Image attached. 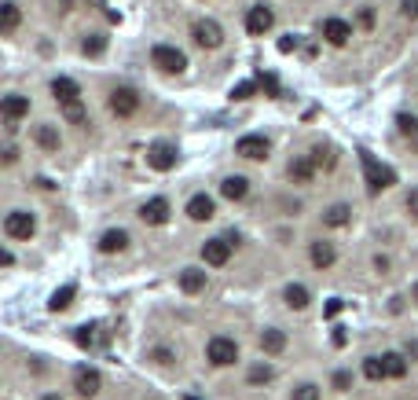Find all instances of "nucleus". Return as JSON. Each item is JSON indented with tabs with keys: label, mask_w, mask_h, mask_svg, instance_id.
<instances>
[{
	"label": "nucleus",
	"mask_w": 418,
	"mask_h": 400,
	"mask_svg": "<svg viewBox=\"0 0 418 400\" xmlns=\"http://www.w3.org/2000/svg\"><path fill=\"white\" fill-rule=\"evenodd\" d=\"M334 247H331V242H312V265H316V268H331L334 265Z\"/></svg>",
	"instance_id": "obj_26"
},
{
	"label": "nucleus",
	"mask_w": 418,
	"mask_h": 400,
	"mask_svg": "<svg viewBox=\"0 0 418 400\" xmlns=\"http://www.w3.org/2000/svg\"><path fill=\"white\" fill-rule=\"evenodd\" d=\"M51 96H56L59 107H70V103H81V88H77V81H70V77H56V81H51Z\"/></svg>",
	"instance_id": "obj_11"
},
{
	"label": "nucleus",
	"mask_w": 418,
	"mask_h": 400,
	"mask_svg": "<svg viewBox=\"0 0 418 400\" xmlns=\"http://www.w3.org/2000/svg\"><path fill=\"white\" fill-rule=\"evenodd\" d=\"M62 110V118H67L70 125H81L85 122V107H81V103H70V107H59Z\"/></svg>",
	"instance_id": "obj_33"
},
{
	"label": "nucleus",
	"mask_w": 418,
	"mask_h": 400,
	"mask_svg": "<svg viewBox=\"0 0 418 400\" xmlns=\"http://www.w3.org/2000/svg\"><path fill=\"white\" fill-rule=\"evenodd\" d=\"M220 195H224L228 202H242L246 195H250V180L246 176H228L224 184H220Z\"/></svg>",
	"instance_id": "obj_16"
},
{
	"label": "nucleus",
	"mask_w": 418,
	"mask_h": 400,
	"mask_svg": "<svg viewBox=\"0 0 418 400\" xmlns=\"http://www.w3.org/2000/svg\"><path fill=\"white\" fill-rule=\"evenodd\" d=\"M213 213H217V206H213V199H209V195H194L187 202V217H191V221H209Z\"/></svg>",
	"instance_id": "obj_17"
},
{
	"label": "nucleus",
	"mask_w": 418,
	"mask_h": 400,
	"mask_svg": "<svg viewBox=\"0 0 418 400\" xmlns=\"http://www.w3.org/2000/svg\"><path fill=\"white\" fill-rule=\"evenodd\" d=\"M349 385H352V375H349V371H337V375H334V390H349Z\"/></svg>",
	"instance_id": "obj_39"
},
{
	"label": "nucleus",
	"mask_w": 418,
	"mask_h": 400,
	"mask_svg": "<svg viewBox=\"0 0 418 400\" xmlns=\"http://www.w3.org/2000/svg\"><path fill=\"white\" fill-rule=\"evenodd\" d=\"M191 37H194V44H202V48H220L224 30H220V22H213V19H199L191 26Z\"/></svg>",
	"instance_id": "obj_5"
},
{
	"label": "nucleus",
	"mask_w": 418,
	"mask_h": 400,
	"mask_svg": "<svg viewBox=\"0 0 418 400\" xmlns=\"http://www.w3.org/2000/svg\"><path fill=\"white\" fill-rule=\"evenodd\" d=\"M140 217H143V224H165V221H169V202H165V199H151V202H143Z\"/></svg>",
	"instance_id": "obj_15"
},
{
	"label": "nucleus",
	"mask_w": 418,
	"mask_h": 400,
	"mask_svg": "<svg viewBox=\"0 0 418 400\" xmlns=\"http://www.w3.org/2000/svg\"><path fill=\"white\" fill-rule=\"evenodd\" d=\"M235 154H242V158H250V162H260V158H268V140L265 136H242L239 144H235Z\"/></svg>",
	"instance_id": "obj_12"
},
{
	"label": "nucleus",
	"mask_w": 418,
	"mask_h": 400,
	"mask_svg": "<svg viewBox=\"0 0 418 400\" xmlns=\"http://www.w3.org/2000/svg\"><path fill=\"white\" fill-rule=\"evenodd\" d=\"M154 360H158V364H173V353H169V349H154Z\"/></svg>",
	"instance_id": "obj_41"
},
{
	"label": "nucleus",
	"mask_w": 418,
	"mask_h": 400,
	"mask_svg": "<svg viewBox=\"0 0 418 400\" xmlns=\"http://www.w3.org/2000/svg\"><path fill=\"white\" fill-rule=\"evenodd\" d=\"M19 19H22V11H19V4H8L0 8V33H15L19 30Z\"/></svg>",
	"instance_id": "obj_20"
},
{
	"label": "nucleus",
	"mask_w": 418,
	"mask_h": 400,
	"mask_svg": "<svg viewBox=\"0 0 418 400\" xmlns=\"http://www.w3.org/2000/svg\"><path fill=\"white\" fill-rule=\"evenodd\" d=\"M81 51H85V56H103V51H107V37H103V33H92V37H85V44H81Z\"/></svg>",
	"instance_id": "obj_30"
},
{
	"label": "nucleus",
	"mask_w": 418,
	"mask_h": 400,
	"mask_svg": "<svg viewBox=\"0 0 418 400\" xmlns=\"http://www.w3.org/2000/svg\"><path fill=\"white\" fill-rule=\"evenodd\" d=\"M323 37L331 41L334 48H342V44H349V37H352V26L345 22V19H323Z\"/></svg>",
	"instance_id": "obj_13"
},
{
	"label": "nucleus",
	"mask_w": 418,
	"mask_h": 400,
	"mask_svg": "<svg viewBox=\"0 0 418 400\" xmlns=\"http://www.w3.org/2000/svg\"><path fill=\"white\" fill-rule=\"evenodd\" d=\"M33 140H37L44 151H59V133H56L51 125H37V128H33Z\"/></svg>",
	"instance_id": "obj_28"
},
{
	"label": "nucleus",
	"mask_w": 418,
	"mask_h": 400,
	"mask_svg": "<svg viewBox=\"0 0 418 400\" xmlns=\"http://www.w3.org/2000/svg\"><path fill=\"white\" fill-rule=\"evenodd\" d=\"M408 210H411V213L418 217V188H415V191H411V195H408Z\"/></svg>",
	"instance_id": "obj_44"
},
{
	"label": "nucleus",
	"mask_w": 418,
	"mask_h": 400,
	"mask_svg": "<svg viewBox=\"0 0 418 400\" xmlns=\"http://www.w3.org/2000/svg\"><path fill=\"white\" fill-rule=\"evenodd\" d=\"M363 375H367L371 382H382V378H385V367H382V356H367V360H363Z\"/></svg>",
	"instance_id": "obj_31"
},
{
	"label": "nucleus",
	"mask_w": 418,
	"mask_h": 400,
	"mask_svg": "<svg viewBox=\"0 0 418 400\" xmlns=\"http://www.w3.org/2000/svg\"><path fill=\"white\" fill-rule=\"evenodd\" d=\"M396 128H400L403 136H415V133H418V118H411V114H400V118H396Z\"/></svg>",
	"instance_id": "obj_35"
},
{
	"label": "nucleus",
	"mask_w": 418,
	"mask_h": 400,
	"mask_svg": "<svg viewBox=\"0 0 418 400\" xmlns=\"http://www.w3.org/2000/svg\"><path fill=\"white\" fill-rule=\"evenodd\" d=\"M283 298H286V305H290V308H305L308 305V290L301 287V283H290Z\"/></svg>",
	"instance_id": "obj_29"
},
{
	"label": "nucleus",
	"mask_w": 418,
	"mask_h": 400,
	"mask_svg": "<svg viewBox=\"0 0 418 400\" xmlns=\"http://www.w3.org/2000/svg\"><path fill=\"white\" fill-rule=\"evenodd\" d=\"M125 247H128V235H125L122 228H117V231H103V239H99V250L103 253H117V250H125Z\"/></svg>",
	"instance_id": "obj_21"
},
{
	"label": "nucleus",
	"mask_w": 418,
	"mask_h": 400,
	"mask_svg": "<svg viewBox=\"0 0 418 400\" xmlns=\"http://www.w3.org/2000/svg\"><path fill=\"white\" fill-rule=\"evenodd\" d=\"M110 110L117 114V118H133V114L140 110V92H136V88H128V85L114 88V92H110Z\"/></svg>",
	"instance_id": "obj_4"
},
{
	"label": "nucleus",
	"mask_w": 418,
	"mask_h": 400,
	"mask_svg": "<svg viewBox=\"0 0 418 400\" xmlns=\"http://www.w3.org/2000/svg\"><path fill=\"white\" fill-rule=\"evenodd\" d=\"M360 26H374V11H371V8L360 11Z\"/></svg>",
	"instance_id": "obj_42"
},
{
	"label": "nucleus",
	"mask_w": 418,
	"mask_h": 400,
	"mask_svg": "<svg viewBox=\"0 0 418 400\" xmlns=\"http://www.w3.org/2000/svg\"><path fill=\"white\" fill-rule=\"evenodd\" d=\"M228 257H231V239H209V242H202V261L206 265L220 268V265H228Z\"/></svg>",
	"instance_id": "obj_9"
},
{
	"label": "nucleus",
	"mask_w": 418,
	"mask_h": 400,
	"mask_svg": "<svg viewBox=\"0 0 418 400\" xmlns=\"http://www.w3.org/2000/svg\"><path fill=\"white\" fill-rule=\"evenodd\" d=\"M360 162H363V173H367V191H371V195L385 191L389 184H396V173L389 169V165H378L371 158V151H360Z\"/></svg>",
	"instance_id": "obj_1"
},
{
	"label": "nucleus",
	"mask_w": 418,
	"mask_h": 400,
	"mask_svg": "<svg viewBox=\"0 0 418 400\" xmlns=\"http://www.w3.org/2000/svg\"><path fill=\"white\" fill-rule=\"evenodd\" d=\"M415 301H418V283H415Z\"/></svg>",
	"instance_id": "obj_48"
},
{
	"label": "nucleus",
	"mask_w": 418,
	"mask_h": 400,
	"mask_svg": "<svg viewBox=\"0 0 418 400\" xmlns=\"http://www.w3.org/2000/svg\"><path fill=\"white\" fill-rule=\"evenodd\" d=\"M271 378H276V371H271L268 364L250 367V385H265V382H271Z\"/></svg>",
	"instance_id": "obj_32"
},
{
	"label": "nucleus",
	"mask_w": 418,
	"mask_h": 400,
	"mask_svg": "<svg viewBox=\"0 0 418 400\" xmlns=\"http://www.w3.org/2000/svg\"><path fill=\"white\" fill-rule=\"evenodd\" d=\"M271 26H276V15H271V8H265V4H257V8H250L246 11V30H250L253 37H265Z\"/></svg>",
	"instance_id": "obj_8"
},
{
	"label": "nucleus",
	"mask_w": 418,
	"mask_h": 400,
	"mask_svg": "<svg viewBox=\"0 0 418 400\" xmlns=\"http://www.w3.org/2000/svg\"><path fill=\"white\" fill-rule=\"evenodd\" d=\"M184 400H199V397H184Z\"/></svg>",
	"instance_id": "obj_49"
},
{
	"label": "nucleus",
	"mask_w": 418,
	"mask_h": 400,
	"mask_svg": "<svg viewBox=\"0 0 418 400\" xmlns=\"http://www.w3.org/2000/svg\"><path fill=\"white\" fill-rule=\"evenodd\" d=\"M297 48V37H283L279 41V51H294Z\"/></svg>",
	"instance_id": "obj_43"
},
{
	"label": "nucleus",
	"mask_w": 418,
	"mask_h": 400,
	"mask_svg": "<svg viewBox=\"0 0 418 400\" xmlns=\"http://www.w3.org/2000/svg\"><path fill=\"white\" fill-rule=\"evenodd\" d=\"M206 360L213 367H228V364L239 360V345L231 338H224V334H217V338H209V345H206Z\"/></svg>",
	"instance_id": "obj_2"
},
{
	"label": "nucleus",
	"mask_w": 418,
	"mask_h": 400,
	"mask_svg": "<svg viewBox=\"0 0 418 400\" xmlns=\"http://www.w3.org/2000/svg\"><path fill=\"white\" fill-rule=\"evenodd\" d=\"M286 173H290V180H297V184H308L312 173H316V162H312V158H294Z\"/></svg>",
	"instance_id": "obj_22"
},
{
	"label": "nucleus",
	"mask_w": 418,
	"mask_h": 400,
	"mask_svg": "<svg viewBox=\"0 0 418 400\" xmlns=\"http://www.w3.org/2000/svg\"><path fill=\"white\" fill-rule=\"evenodd\" d=\"M77 298V287L74 283H67V287H59L56 294H51V301H48V308L51 312H62V308H70V301Z\"/></svg>",
	"instance_id": "obj_24"
},
{
	"label": "nucleus",
	"mask_w": 418,
	"mask_h": 400,
	"mask_svg": "<svg viewBox=\"0 0 418 400\" xmlns=\"http://www.w3.org/2000/svg\"><path fill=\"white\" fill-rule=\"evenodd\" d=\"M312 162H316V169H319V165H334V158H331V151H326V147H312Z\"/></svg>",
	"instance_id": "obj_36"
},
{
	"label": "nucleus",
	"mask_w": 418,
	"mask_h": 400,
	"mask_svg": "<svg viewBox=\"0 0 418 400\" xmlns=\"http://www.w3.org/2000/svg\"><path fill=\"white\" fill-rule=\"evenodd\" d=\"M99 385H103V378H99V371H96V367H77V371H74V390L81 393L85 400H88V397H96V393H99Z\"/></svg>",
	"instance_id": "obj_10"
},
{
	"label": "nucleus",
	"mask_w": 418,
	"mask_h": 400,
	"mask_svg": "<svg viewBox=\"0 0 418 400\" xmlns=\"http://www.w3.org/2000/svg\"><path fill=\"white\" fill-rule=\"evenodd\" d=\"M147 162H151V169L169 173V169L176 165V147H173V144H165V140H158V144H151V151H147Z\"/></svg>",
	"instance_id": "obj_7"
},
{
	"label": "nucleus",
	"mask_w": 418,
	"mask_h": 400,
	"mask_svg": "<svg viewBox=\"0 0 418 400\" xmlns=\"http://www.w3.org/2000/svg\"><path fill=\"white\" fill-rule=\"evenodd\" d=\"M260 85H265V88H268V92H271V96H276V92H279V85H276V77H271V74H260Z\"/></svg>",
	"instance_id": "obj_40"
},
{
	"label": "nucleus",
	"mask_w": 418,
	"mask_h": 400,
	"mask_svg": "<svg viewBox=\"0 0 418 400\" xmlns=\"http://www.w3.org/2000/svg\"><path fill=\"white\" fill-rule=\"evenodd\" d=\"M250 96H253V81H242L231 88V99H250Z\"/></svg>",
	"instance_id": "obj_37"
},
{
	"label": "nucleus",
	"mask_w": 418,
	"mask_h": 400,
	"mask_svg": "<svg viewBox=\"0 0 418 400\" xmlns=\"http://www.w3.org/2000/svg\"><path fill=\"white\" fill-rule=\"evenodd\" d=\"M180 287H184L187 294L206 290V272H199V268H184V272H180Z\"/></svg>",
	"instance_id": "obj_25"
},
{
	"label": "nucleus",
	"mask_w": 418,
	"mask_h": 400,
	"mask_svg": "<svg viewBox=\"0 0 418 400\" xmlns=\"http://www.w3.org/2000/svg\"><path fill=\"white\" fill-rule=\"evenodd\" d=\"M151 62H154L158 70H165V74H184V67H187L184 51H180V48H169V44H154Z\"/></svg>",
	"instance_id": "obj_3"
},
{
	"label": "nucleus",
	"mask_w": 418,
	"mask_h": 400,
	"mask_svg": "<svg viewBox=\"0 0 418 400\" xmlns=\"http://www.w3.org/2000/svg\"><path fill=\"white\" fill-rule=\"evenodd\" d=\"M323 221L331 224V228H345V224L352 221V210H349V206H342V202H337V206H331V210L323 213Z\"/></svg>",
	"instance_id": "obj_27"
},
{
	"label": "nucleus",
	"mask_w": 418,
	"mask_h": 400,
	"mask_svg": "<svg viewBox=\"0 0 418 400\" xmlns=\"http://www.w3.org/2000/svg\"><path fill=\"white\" fill-rule=\"evenodd\" d=\"M74 342L81 349H96V345H107V331H103V324H85V327H77Z\"/></svg>",
	"instance_id": "obj_14"
},
{
	"label": "nucleus",
	"mask_w": 418,
	"mask_h": 400,
	"mask_svg": "<svg viewBox=\"0 0 418 400\" xmlns=\"http://www.w3.org/2000/svg\"><path fill=\"white\" fill-rule=\"evenodd\" d=\"M44 400H62V397H56V393H48V397H44Z\"/></svg>",
	"instance_id": "obj_47"
},
{
	"label": "nucleus",
	"mask_w": 418,
	"mask_h": 400,
	"mask_svg": "<svg viewBox=\"0 0 418 400\" xmlns=\"http://www.w3.org/2000/svg\"><path fill=\"white\" fill-rule=\"evenodd\" d=\"M382 367H385V378H403V375H408V360H403L400 353H385Z\"/></svg>",
	"instance_id": "obj_23"
},
{
	"label": "nucleus",
	"mask_w": 418,
	"mask_h": 400,
	"mask_svg": "<svg viewBox=\"0 0 418 400\" xmlns=\"http://www.w3.org/2000/svg\"><path fill=\"white\" fill-rule=\"evenodd\" d=\"M30 114V99L26 96H8L4 99V118H8V125H15L19 118H26Z\"/></svg>",
	"instance_id": "obj_19"
},
{
	"label": "nucleus",
	"mask_w": 418,
	"mask_h": 400,
	"mask_svg": "<svg viewBox=\"0 0 418 400\" xmlns=\"http://www.w3.org/2000/svg\"><path fill=\"white\" fill-rule=\"evenodd\" d=\"M294 400H319V385H312V382H301L294 390Z\"/></svg>",
	"instance_id": "obj_34"
},
{
	"label": "nucleus",
	"mask_w": 418,
	"mask_h": 400,
	"mask_svg": "<svg viewBox=\"0 0 418 400\" xmlns=\"http://www.w3.org/2000/svg\"><path fill=\"white\" fill-rule=\"evenodd\" d=\"M260 349H265V356H279L286 349V334L276 331V327H268L265 334H260Z\"/></svg>",
	"instance_id": "obj_18"
},
{
	"label": "nucleus",
	"mask_w": 418,
	"mask_h": 400,
	"mask_svg": "<svg viewBox=\"0 0 418 400\" xmlns=\"http://www.w3.org/2000/svg\"><path fill=\"white\" fill-rule=\"evenodd\" d=\"M4 231H8V239H30L33 231H37L33 213H22V210L8 213V217H4Z\"/></svg>",
	"instance_id": "obj_6"
},
{
	"label": "nucleus",
	"mask_w": 418,
	"mask_h": 400,
	"mask_svg": "<svg viewBox=\"0 0 418 400\" xmlns=\"http://www.w3.org/2000/svg\"><path fill=\"white\" fill-rule=\"evenodd\" d=\"M337 312H342V301H337V298H334L331 305H326V316H337Z\"/></svg>",
	"instance_id": "obj_45"
},
{
	"label": "nucleus",
	"mask_w": 418,
	"mask_h": 400,
	"mask_svg": "<svg viewBox=\"0 0 418 400\" xmlns=\"http://www.w3.org/2000/svg\"><path fill=\"white\" fill-rule=\"evenodd\" d=\"M400 15H403V19H418V0H403V4H400Z\"/></svg>",
	"instance_id": "obj_38"
},
{
	"label": "nucleus",
	"mask_w": 418,
	"mask_h": 400,
	"mask_svg": "<svg viewBox=\"0 0 418 400\" xmlns=\"http://www.w3.org/2000/svg\"><path fill=\"white\" fill-rule=\"evenodd\" d=\"M15 158H19V151H15V147H8V151H4V165H11Z\"/></svg>",
	"instance_id": "obj_46"
}]
</instances>
